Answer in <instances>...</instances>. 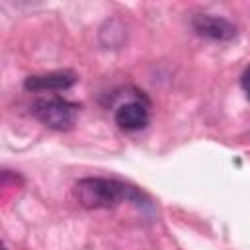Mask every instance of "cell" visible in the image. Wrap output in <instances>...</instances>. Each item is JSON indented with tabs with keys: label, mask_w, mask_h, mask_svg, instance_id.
I'll return each mask as SVG.
<instances>
[{
	"label": "cell",
	"mask_w": 250,
	"mask_h": 250,
	"mask_svg": "<svg viewBox=\"0 0 250 250\" xmlns=\"http://www.w3.org/2000/svg\"><path fill=\"white\" fill-rule=\"evenodd\" d=\"M33 115L55 131H68L78 117V105L62 98H43L33 104Z\"/></svg>",
	"instance_id": "7a4b0ae2"
},
{
	"label": "cell",
	"mask_w": 250,
	"mask_h": 250,
	"mask_svg": "<svg viewBox=\"0 0 250 250\" xmlns=\"http://www.w3.org/2000/svg\"><path fill=\"white\" fill-rule=\"evenodd\" d=\"M74 82H76V74L68 70H57V72L27 76L23 86L25 90H31V92H59V90L70 88Z\"/></svg>",
	"instance_id": "277c9868"
},
{
	"label": "cell",
	"mask_w": 250,
	"mask_h": 250,
	"mask_svg": "<svg viewBox=\"0 0 250 250\" xmlns=\"http://www.w3.org/2000/svg\"><path fill=\"white\" fill-rule=\"evenodd\" d=\"M74 197L86 209H109L121 201H141V193L117 180L82 178L74 184Z\"/></svg>",
	"instance_id": "6da1fadb"
},
{
	"label": "cell",
	"mask_w": 250,
	"mask_h": 250,
	"mask_svg": "<svg viewBox=\"0 0 250 250\" xmlns=\"http://www.w3.org/2000/svg\"><path fill=\"white\" fill-rule=\"evenodd\" d=\"M115 123L125 131L143 129L148 123V109L141 102H125L115 109Z\"/></svg>",
	"instance_id": "5b68a950"
},
{
	"label": "cell",
	"mask_w": 250,
	"mask_h": 250,
	"mask_svg": "<svg viewBox=\"0 0 250 250\" xmlns=\"http://www.w3.org/2000/svg\"><path fill=\"white\" fill-rule=\"evenodd\" d=\"M191 25L201 37H207L213 41H230L236 37V27L229 20L219 18V16L197 14V16H193Z\"/></svg>",
	"instance_id": "3957f363"
},
{
	"label": "cell",
	"mask_w": 250,
	"mask_h": 250,
	"mask_svg": "<svg viewBox=\"0 0 250 250\" xmlns=\"http://www.w3.org/2000/svg\"><path fill=\"white\" fill-rule=\"evenodd\" d=\"M240 86H242V90H244L246 98L250 100V66L242 72V76H240Z\"/></svg>",
	"instance_id": "8992f818"
}]
</instances>
